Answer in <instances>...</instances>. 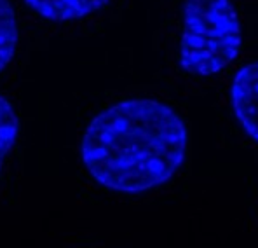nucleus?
<instances>
[{
  "label": "nucleus",
  "instance_id": "f257e3e1",
  "mask_svg": "<svg viewBox=\"0 0 258 248\" xmlns=\"http://www.w3.org/2000/svg\"><path fill=\"white\" fill-rule=\"evenodd\" d=\"M187 145V126L173 107L154 98H131L91 119L81 158L101 187L140 194L171 180L185 163Z\"/></svg>",
  "mask_w": 258,
  "mask_h": 248
},
{
  "label": "nucleus",
  "instance_id": "f03ea898",
  "mask_svg": "<svg viewBox=\"0 0 258 248\" xmlns=\"http://www.w3.org/2000/svg\"><path fill=\"white\" fill-rule=\"evenodd\" d=\"M242 23L232 0H185L178 65L188 75L211 77L236 62Z\"/></svg>",
  "mask_w": 258,
  "mask_h": 248
},
{
  "label": "nucleus",
  "instance_id": "7ed1b4c3",
  "mask_svg": "<svg viewBox=\"0 0 258 248\" xmlns=\"http://www.w3.org/2000/svg\"><path fill=\"white\" fill-rule=\"evenodd\" d=\"M230 105L244 133L258 143V62L236 72L230 84Z\"/></svg>",
  "mask_w": 258,
  "mask_h": 248
},
{
  "label": "nucleus",
  "instance_id": "20e7f679",
  "mask_svg": "<svg viewBox=\"0 0 258 248\" xmlns=\"http://www.w3.org/2000/svg\"><path fill=\"white\" fill-rule=\"evenodd\" d=\"M110 0H25L40 18L54 23L82 20L108 6Z\"/></svg>",
  "mask_w": 258,
  "mask_h": 248
},
{
  "label": "nucleus",
  "instance_id": "39448f33",
  "mask_svg": "<svg viewBox=\"0 0 258 248\" xmlns=\"http://www.w3.org/2000/svg\"><path fill=\"white\" fill-rule=\"evenodd\" d=\"M18 23L14 7L9 0H0V72L11 63L16 55Z\"/></svg>",
  "mask_w": 258,
  "mask_h": 248
},
{
  "label": "nucleus",
  "instance_id": "423d86ee",
  "mask_svg": "<svg viewBox=\"0 0 258 248\" xmlns=\"http://www.w3.org/2000/svg\"><path fill=\"white\" fill-rule=\"evenodd\" d=\"M18 133H20V119L16 110L6 98L0 96V170L7 154L16 143Z\"/></svg>",
  "mask_w": 258,
  "mask_h": 248
}]
</instances>
